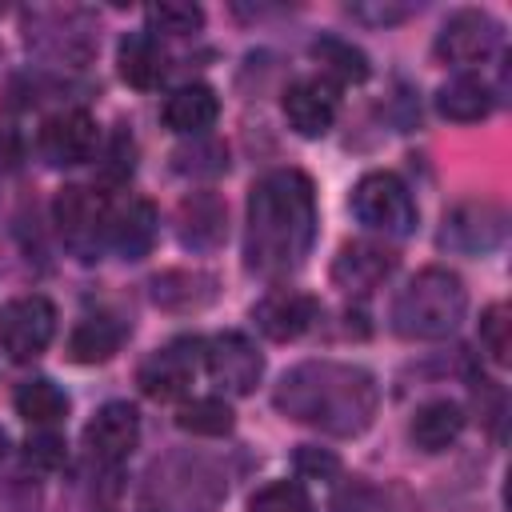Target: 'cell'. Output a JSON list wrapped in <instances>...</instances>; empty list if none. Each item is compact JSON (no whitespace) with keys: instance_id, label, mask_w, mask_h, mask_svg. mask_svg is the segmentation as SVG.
<instances>
[{"instance_id":"obj_21","label":"cell","mask_w":512,"mask_h":512,"mask_svg":"<svg viewBox=\"0 0 512 512\" xmlns=\"http://www.w3.org/2000/svg\"><path fill=\"white\" fill-rule=\"evenodd\" d=\"M332 512H424L420 500L404 488V484H368V480H348L336 500Z\"/></svg>"},{"instance_id":"obj_34","label":"cell","mask_w":512,"mask_h":512,"mask_svg":"<svg viewBox=\"0 0 512 512\" xmlns=\"http://www.w3.org/2000/svg\"><path fill=\"white\" fill-rule=\"evenodd\" d=\"M24 460H28L32 468H40V472H52V468L64 464V440H60L52 428H40V432L28 436V444H24Z\"/></svg>"},{"instance_id":"obj_23","label":"cell","mask_w":512,"mask_h":512,"mask_svg":"<svg viewBox=\"0 0 512 512\" xmlns=\"http://www.w3.org/2000/svg\"><path fill=\"white\" fill-rule=\"evenodd\" d=\"M460 432H464V408L456 400H428L424 408H416L408 428L412 444L424 452H444Z\"/></svg>"},{"instance_id":"obj_37","label":"cell","mask_w":512,"mask_h":512,"mask_svg":"<svg viewBox=\"0 0 512 512\" xmlns=\"http://www.w3.org/2000/svg\"><path fill=\"white\" fill-rule=\"evenodd\" d=\"M412 8H396V4H384V8H368V4H356L352 8V16H360V20H372V24H396V20H404Z\"/></svg>"},{"instance_id":"obj_7","label":"cell","mask_w":512,"mask_h":512,"mask_svg":"<svg viewBox=\"0 0 512 512\" xmlns=\"http://www.w3.org/2000/svg\"><path fill=\"white\" fill-rule=\"evenodd\" d=\"M200 360H204V344L196 336H180V340L156 348L136 372L140 392L152 396V400H180L192 388V380L200 372Z\"/></svg>"},{"instance_id":"obj_12","label":"cell","mask_w":512,"mask_h":512,"mask_svg":"<svg viewBox=\"0 0 512 512\" xmlns=\"http://www.w3.org/2000/svg\"><path fill=\"white\" fill-rule=\"evenodd\" d=\"M204 368L208 376L232 392V396H248L260 384L264 372V356L256 352V344L244 332H220L204 344Z\"/></svg>"},{"instance_id":"obj_4","label":"cell","mask_w":512,"mask_h":512,"mask_svg":"<svg viewBox=\"0 0 512 512\" xmlns=\"http://www.w3.org/2000/svg\"><path fill=\"white\" fill-rule=\"evenodd\" d=\"M468 292L448 268H420L392 300V328L404 340H444L464 320Z\"/></svg>"},{"instance_id":"obj_33","label":"cell","mask_w":512,"mask_h":512,"mask_svg":"<svg viewBox=\"0 0 512 512\" xmlns=\"http://www.w3.org/2000/svg\"><path fill=\"white\" fill-rule=\"evenodd\" d=\"M508 328H512L508 308H504V304H488L484 316H480V344H484V352H488L496 364H508V352H512Z\"/></svg>"},{"instance_id":"obj_1","label":"cell","mask_w":512,"mask_h":512,"mask_svg":"<svg viewBox=\"0 0 512 512\" xmlns=\"http://www.w3.org/2000/svg\"><path fill=\"white\" fill-rule=\"evenodd\" d=\"M316 240V192L296 168H276L260 176L248 192V232L244 264L256 276H288L304 264Z\"/></svg>"},{"instance_id":"obj_35","label":"cell","mask_w":512,"mask_h":512,"mask_svg":"<svg viewBox=\"0 0 512 512\" xmlns=\"http://www.w3.org/2000/svg\"><path fill=\"white\" fill-rule=\"evenodd\" d=\"M296 472L308 476V480H332V476L340 472V460H336L328 448L304 444V448H296Z\"/></svg>"},{"instance_id":"obj_6","label":"cell","mask_w":512,"mask_h":512,"mask_svg":"<svg viewBox=\"0 0 512 512\" xmlns=\"http://www.w3.org/2000/svg\"><path fill=\"white\" fill-rule=\"evenodd\" d=\"M352 212L360 224L384 236H408L416 228V204L396 172H368L352 188Z\"/></svg>"},{"instance_id":"obj_24","label":"cell","mask_w":512,"mask_h":512,"mask_svg":"<svg viewBox=\"0 0 512 512\" xmlns=\"http://www.w3.org/2000/svg\"><path fill=\"white\" fill-rule=\"evenodd\" d=\"M120 76L132 84V88H156L160 76L168 72V56L160 48V40L152 32H128L120 40Z\"/></svg>"},{"instance_id":"obj_5","label":"cell","mask_w":512,"mask_h":512,"mask_svg":"<svg viewBox=\"0 0 512 512\" xmlns=\"http://www.w3.org/2000/svg\"><path fill=\"white\" fill-rule=\"evenodd\" d=\"M52 220H56V232H60L64 248L76 260L92 264L108 248V204L92 188H84V184L60 188L56 200H52Z\"/></svg>"},{"instance_id":"obj_38","label":"cell","mask_w":512,"mask_h":512,"mask_svg":"<svg viewBox=\"0 0 512 512\" xmlns=\"http://www.w3.org/2000/svg\"><path fill=\"white\" fill-rule=\"evenodd\" d=\"M16 164H20V136L12 128H0V176L16 172Z\"/></svg>"},{"instance_id":"obj_31","label":"cell","mask_w":512,"mask_h":512,"mask_svg":"<svg viewBox=\"0 0 512 512\" xmlns=\"http://www.w3.org/2000/svg\"><path fill=\"white\" fill-rule=\"evenodd\" d=\"M312 56L328 68V72H336L340 80H352V84H360L364 76H368V56L360 52V48H352L348 40H316L312 44Z\"/></svg>"},{"instance_id":"obj_8","label":"cell","mask_w":512,"mask_h":512,"mask_svg":"<svg viewBox=\"0 0 512 512\" xmlns=\"http://www.w3.org/2000/svg\"><path fill=\"white\" fill-rule=\"evenodd\" d=\"M56 336V308L44 296H20L0 312V348L12 360H36Z\"/></svg>"},{"instance_id":"obj_25","label":"cell","mask_w":512,"mask_h":512,"mask_svg":"<svg viewBox=\"0 0 512 512\" xmlns=\"http://www.w3.org/2000/svg\"><path fill=\"white\" fill-rule=\"evenodd\" d=\"M124 324L116 316H84L68 336V356L76 364H104L120 352Z\"/></svg>"},{"instance_id":"obj_32","label":"cell","mask_w":512,"mask_h":512,"mask_svg":"<svg viewBox=\"0 0 512 512\" xmlns=\"http://www.w3.org/2000/svg\"><path fill=\"white\" fill-rule=\"evenodd\" d=\"M248 512H316V508H312V496L304 492V484H296V480H272V484H264L248 500Z\"/></svg>"},{"instance_id":"obj_22","label":"cell","mask_w":512,"mask_h":512,"mask_svg":"<svg viewBox=\"0 0 512 512\" xmlns=\"http://www.w3.org/2000/svg\"><path fill=\"white\" fill-rule=\"evenodd\" d=\"M436 112L444 120H456V124H476V120H484L492 112V88L480 76L460 72V76H452V80L440 84Z\"/></svg>"},{"instance_id":"obj_30","label":"cell","mask_w":512,"mask_h":512,"mask_svg":"<svg viewBox=\"0 0 512 512\" xmlns=\"http://www.w3.org/2000/svg\"><path fill=\"white\" fill-rule=\"evenodd\" d=\"M172 168L180 176H220L228 168V148L216 144V140L192 136V144H184V148L172 152Z\"/></svg>"},{"instance_id":"obj_15","label":"cell","mask_w":512,"mask_h":512,"mask_svg":"<svg viewBox=\"0 0 512 512\" xmlns=\"http://www.w3.org/2000/svg\"><path fill=\"white\" fill-rule=\"evenodd\" d=\"M284 116L300 136H308V140L324 136L336 120V84L324 76L292 80L284 92Z\"/></svg>"},{"instance_id":"obj_16","label":"cell","mask_w":512,"mask_h":512,"mask_svg":"<svg viewBox=\"0 0 512 512\" xmlns=\"http://www.w3.org/2000/svg\"><path fill=\"white\" fill-rule=\"evenodd\" d=\"M316 312H320V304H316L308 292H296V288H276V292H268L264 300L252 304L256 328H260L268 340H280V344L304 336V332L312 328Z\"/></svg>"},{"instance_id":"obj_9","label":"cell","mask_w":512,"mask_h":512,"mask_svg":"<svg viewBox=\"0 0 512 512\" xmlns=\"http://www.w3.org/2000/svg\"><path fill=\"white\" fill-rule=\"evenodd\" d=\"M28 44L60 64H84L96 52V32L80 12H36L28 16Z\"/></svg>"},{"instance_id":"obj_27","label":"cell","mask_w":512,"mask_h":512,"mask_svg":"<svg viewBox=\"0 0 512 512\" xmlns=\"http://www.w3.org/2000/svg\"><path fill=\"white\" fill-rule=\"evenodd\" d=\"M16 412H20L28 424H36V428H52V424L64 420L68 396H64V388L52 384L48 376H32V380H24V384L16 388Z\"/></svg>"},{"instance_id":"obj_19","label":"cell","mask_w":512,"mask_h":512,"mask_svg":"<svg viewBox=\"0 0 512 512\" xmlns=\"http://www.w3.org/2000/svg\"><path fill=\"white\" fill-rule=\"evenodd\" d=\"M176 236L192 252H208L224 240V204L212 192H192L180 200L176 212Z\"/></svg>"},{"instance_id":"obj_20","label":"cell","mask_w":512,"mask_h":512,"mask_svg":"<svg viewBox=\"0 0 512 512\" xmlns=\"http://www.w3.org/2000/svg\"><path fill=\"white\" fill-rule=\"evenodd\" d=\"M220 116V100L208 84H180L164 100V124L180 136H204Z\"/></svg>"},{"instance_id":"obj_14","label":"cell","mask_w":512,"mask_h":512,"mask_svg":"<svg viewBox=\"0 0 512 512\" xmlns=\"http://www.w3.org/2000/svg\"><path fill=\"white\" fill-rule=\"evenodd\" d=\"M136 440H140V416H136V408L124 404V400L104 404V408L88 420V428H84V448H88L96 460H104V464L128 460L132 448H136Z\"/></svg>"},{"instance_id":"obj_29","label":"cell","mask_w":512,"mask_h":512,"mask_svg":"<svg viewBox=\"0 0 512 512\" xmlns=\"http://www.w3.org/2000/svg\"><path fill=\"white\" fill-rule=\"evenodd\" d=\"M148 28L152 36L164 32V36H192L204 28V8L200 4H188V0H160L148 8Z\"/></svg>"},{"instance_id":"obj_18","label":"cell","mask_w":512,"mask_h":512,"mask_svg":"<svg viewBox=\"0 0 512 512\" xmlns=\"http://www.w3.org/2000/svg\"><path fill=\"white\" fill-rule=\"evenodd\" d=\"M156 208L140 196L124 200L120 208H108V244L124 256V260H144L152 252L156 240Z\"/></svg>"},{"instance_id":"obj_3","label":"cell","mask_w":512,"mask_h":512,"mask_svg":"<svg viewBox=\"0 0 512 512\" xmlns=\"http://www.w3.org/2000/svg\"><path fill=\"white\" fill-rule=\"evenodd\" d=\"M228 496V476L200 452H168L152 460L140 484L144 512H216Z\"/></svg>"},{"instance_id":"obj_28","label":"cell","mask_w":512,"mask_h":512,"mask_svg":"<svg viewBox=\"0 0 512 512\" xmlns=\"http://www.w3.org/2000/svg\"><path fill=\"white\" fill-rule=\"evenodd\" d=\"M176 424L192 436H224L232 432V408L220 396H196L176 412Z\"/></svg>"},{"instance_id":"obj_11","label":"cell","mask_w":512,"mask_h":512,"mask_svg":"<svg viewBox=\"0 0 512 512\" xmlns=\"http://www.w3.org/2000/svg\"><path fill=\"white\" fill-rule=\"evenodd\" d=\"M504 228H508V216L500 204L492 200H464L456 204L448 216H444V228H440V244L452 248V252H492L500 240H504Z\"/></svg>"},{"instance_id":"obj_36","label":"cell","mask_w":512,"mask_h":512,"mask_svg":"<svg viewBox=\"0 0 512 512\" xmlns=\"http://www.w3.org/2000/svg\"><path fill=\"white\" fill-rule=\"evenodd\" d=\"M132 156H136V148H132V140L120 132V136L112 140V152H108V168H104L108 180H124V176H132V164H136Z\"/></svg>"},{"instance_id":"obj_39","label":"cell","mask_w":512,"mask_h":512,"mask_svg":"<svg viewBox=\"0 0 512 512\" xmlns=\"http://www.w3.org/2000/svg\"><path fill=\"white\" fill-rule=\"evenodd\" d=\"M0 456H4V432H0Z\"/></svg>"},{"instance_id":"obj_17","label":"cell","mask_w":512,"mask_h":512,"mask_svg":"<svg viewBox=\"0 0 512 512\" xmlns=\"http://www.w3.org/2000/svg\"><path fill=\"white\" fill-rule=\"evenodd\" d=\"M392 268H396V256L388 248L368 244V240H356V244H344L340 256L332 260V280H336V288L364 296L376 284H384L392 276Z\"/></svg>"},{"instance_id":"obj_26","label":"cell","mask_w":512,"mask_h":512,"mask_svg":"<svg viewBox=\"0 0 512 512\" xmlns=\"http://www.w3.org/2000/svg\"><path fill=\"white\" fill-rule=\"evenodd\" d=\"M212 296H216V280H212L208 272L172 268V272H160V276L152 280V300H156L160 308H172V312L204 308Z\"/></svg>"},{"instance_id":"obj_10","label":"cell","mask_w":512,"mask_h":512,"mask_svg":"<svg viewBox=\"0 0 512 512\" xmlns=\"http://www.w3.org/2000/svg\"><path fill=\"white\" fill-rule=\"evenodd\" d=\"M96 144H100V132H96V120L84 108L52 112L40 124V136H36V148L52 168H76V164L92 160Z\"/></svg>"},{"instance_id":"obj_2","label":"cell","mask_w":512,"mask_h":512,"mask_svg":"<svg viewBox=\"0 0 512 512\" xmlns=\"http://www.w3.org/2000/svg\"><path fill=\"white\" fill-rule=\"evenodd\" d=\"M272 404L324 436H360L380 408L376 376L344 360H304L288 368L272 392Z\"/></svg>"},{"instance_id":"obj_13","label":"cell","mask_w":512,"mask_h":512,"mask_svg":"<svg viewBox=\"0 0 512 512\" xmlns=\"http://www.w3.org/2000/svg\"><path fill=\"white\" fill-rule=\"evenodd\" d=\"M500 48V24L484 8H460L436 36V56L448 64H480Z\"/></svg>"}]
</instances>
